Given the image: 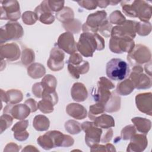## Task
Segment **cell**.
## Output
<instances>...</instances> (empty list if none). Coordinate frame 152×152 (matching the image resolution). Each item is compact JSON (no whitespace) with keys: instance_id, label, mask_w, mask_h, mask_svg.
Returning <instances> with one entry per match:
<instances>
[{"instance_id":"cell-1","label":"cell","mask_w":152,"mask_h":152,"mask_svg":"<svg viewBox=\"0 0 152 152\" xmlns=\"http://www.w3.org/2000/svg\"><path fill=\"white\" fill-rule=\"evenodd\" d=\"M104 46V40L97 33L83 32L77 43V50L86 58L92 57L95 50H102Z\"/></svg>"},{"instance_id":"cell-2","label":"cell","mask_w":152,"mask_h":152,"mask_svg":"<svg viewBox=\"0 0 152 152\" xmlns=\"http://www.w3.org/2000/svg\"><path fill=\"white\" fill-rule=\"evenodd\" d=\"M121 4L123 12L128 17H138L142 22H148L151 17V5L145 1H122Z\"/></svg>"},{"instance_id":"cell-3","label":"cell","mask_w":152,"mask_h":152,"mask_svg":"<svg viewBox=\"0 0 152 152\" xmlns=\"http://www.w3.org/2000/svg\"><path fill=\"white\" fill-rule=\"evenodd\" d=\"M129 71L128 64L120 58H113L106 64V75L112 80H124L129 75Z\"/></svg>"},{"instance_id":"cell-4","label":"cell","mask_w":152,"mask_h":152,"mask_svg":"<svg viewBox=\"0 0 152 152\" xmlns=\"http://www.w3.org/2000/svg\"><path fill=\"white\" fill-rule=\"evenodd\" d=\"M150 49L142 44L134 46L132 50L127 55V60L132 65H140L151 61Z\"/></svg>"},{"instance_id":"cell-5","label":"cell","mask_w":152,"mask_h":152,"mask_svg":"<svg viewBox=\"0 0 152 152\" xmlns=\"http://www.w3.org/2000/svg\"><path fill=\"white\" fill-rule=\"evenodd\" d=\"M24 30L21 24L17 22L9 21L1 27L0 42L2 45L9 40H18L23 37Z\"/></svg>"},{"instance_id":"cell-6","label":"cell","mask_w":152,"mask_h":152,"mask_svg":"<svg viewBox=\"0 0 152 152\" xmlns=\"http://www.w3.org/2000/svg\"><path fill=\"white\" fill-rule=\"evenodd\" d=\"M1 19L15 22L21 17L19 2L15 0L1 1Z\"/></svg>"},{"instance_id":"cell-7","label":"cell","mask_w":152,"mask_h":152,"mask_svg":"<svg viewBox=\"0 0 152 152\" xmlns=\"http://www.w3.org/2000/svg\"><path fill=\"white\" fill-rule=\"evenodd\" d=\"M135 42L131 38L127 37L110 36L109 46L111 52L115 53L130 52L135 46Z\"/></svg>"},{"instance_id":"cell-8","label":"cell","mask_w":152,"mask_h":152,"mask_svg":"<svg viewBox=\"0 0 152 152\" xmlns=\"http://www.w3.org/2000/svg\"><path fill=\"white\" fill-rule=\"evenodd\" d=\"M81 125L85 132V142L89 147L100 142L103 133L102 128L96 126L93 122L90 121L84 122Z\"/></svg>"},{"instance_id":"cell-9","label":"cell","mask_w":152,"mask_h":152,"mask_svg":"<svg viewBox=\"0 0 152 152\" xmlns=\"http://www.w3.org/2000/svg\"><path fill=\"white\" fill-rule=\"evenodd\" d=\"M129 79L133 83L135 88L138 90L148 89L152 85L151 78L143 73V68L141 65L134 66Z\"/></svg>"},{"instance_id":"cell-10","label":"cell","mask_w":152,"mask_h":152,"mask_svg":"<svg viewBox=\"0 0 152 152\" xmlns=\"http://www.w3.org/2000/svg\"><path fill=\"white\" fill-rule=\"evenodd\" d=\"M107 13L104 10L97 11L91 13L87 18L85 23L82 26L83 32L97 33L99 27L106 19Z\"/></svg>"},{"instance_id":"cell-11","label":"cell","mask_w":152,"mask_h":152,"mask_svg":"<svg viewBox=\"0 0 152 152\" xmlns=\"http://www.w3.org/2000/svg\"><path fill=\"white\" fill-rule=\"evenodd\" d=\"M137 21L125 20L121 25L112 27L110 36L127 37L134 39L136 36Z\"/></svg>"},{"instance_id":"cell-12","label":"cell","mask_w":152,"mask_h":152,"mask_svg":"<svg viewBox=\"0 0 152 152\" xmlns=\"http://www.w3.org/2000/svg\"><path fill=\"white\" fill-rule=\"evenodd\" d=\"M64 52L58 46L53 47L50 53L49 58L47 61L48 68L53 71H59L64 66Z\"/></svg>"},{"instance_id":"cell-13","label":"cell","mask_w":152,"mask_h":152,"mask_svg":"<svg viewBox=\"0 0 152 152\" xmlns=\"http://www.w3.org/2000/svg\"><path fill=\"white\" fill-rule=\"evenodd\" d=\"M31 110L24 104H7L4 109V113L11 115L13 118L23 120L29 116Z\"/></svg>"},{"instance_id":"cell-14","label":"cell","mask_w":152,"mask_h":152,"mask_svg":"<svg viewBox=\"0 0 152 152\" xmlns=\"http://www.w3.org/2000/svg\"><path fill=\"white\" fill-rule=\"evenodd\" d=\"M56 45L59 49L70 55L77 50V43L73 34L68 31L62 33L59 36Z\"/></svg>"},{"instance_id":"cell-15","label":"cell","mask_w":152,"mask_h":152,"mask_svg":"<svg viewBox=\"0 0 152 152\" xmlns=\"http://www.w3.org/2000/svg\"><path fill=\"white\" fill-rule=\"evenodd\" d=\"M21 53L19 46L16 43H8L1 45L0 47V56L1 59H7L13 62L17 61Z\"/></svg>"},{"instance_id":"cell-16","label":"cell","mask_w":152,"mask_h":152,"mask_svg":"<svg viewBox=\"0 0 152 152\" xmlns=\"http://www.w3.org/2000/svg\"><path fill=\"white\" fill-rule=\"evenodd\" d=\"M34 12L36 14L38 20L43 24H50L55 21V16L49 7L48 0L42 1L36 7Z\"/></svg>"},{"instance_id":"cell-17","label":"cell","mask_w":152,"mask_h":152,"mask_svg":"<svg viewBox=\"0 0 152 152\" xmlns=\"http://www.w3.org/2000/svg\"><path fill=\"white\" fill-rule=\"evenodd\" d=\"M151 93H142L135 96V104L137 109L142 113L149 116L152 115Z\"/></svg>"},{"instance_id":"cell-18","label":"cell","mask_w":152,"mask_h":152,"mask_svg":"<svg viewBox=\"0 0 152 152\" xmlns=\"http://www.w3.org/2000/svg\"><path fill=\"white\" fill-rule=\"evenodd\" d=\"M46 134L52 138L55 147H69L74 143V140L72 137L64 134L59 131H50L47 132Z\"/></svg>"},{"instance_id":"cell-19","label":"cell","mask_w":152,"mask_h":152,"mask_svg":"<svg viewBox=\"0 0 152 152\" xmlns=\"http://www.w3.org/2000/svg\"><path fill=\"white\" fill-rule=\"evenodd\" d=\"M130 142L128 145L126 151L141 152L143 151L148 145L147 137L143 134H135L130 139Z\"/></svg>"},{"instance_id":"cell-20","label":"cell","mask_w":152,"mask_h":152,"mask_svg":"<svg viewBox=\"0 0 152 152\" xmlns=\"http://www.w3.org/2000/svg\"><path fill=\"white\" fill-rule=\"evenodd\" d=\"M23 96L22 92L17 89L8 90L5 92L2 89L1 90V99L2 102L7 104H17L22 101Z\"/></svg>"},{"instance_id":"cell-21","label":"cell","mask_w":152,"mask_h":152,"mask_svg":"<svg viewBox=\"0 0 152 152\" xmlns=\"http://www.w3.org/2000/svg\"><path fill=\"white\" fill-rule=\"evenodd\" d=\"M66 112L69 116L78 120L86 118L87 115V111L85 107L76 103L68 104L66 107Z\"/></svg>"},{"instance_id":"cell-22","label":"cell","mask_w":152,"mask_h":152,"mask_svg":"<svg viewBox=\"0 0 152 152\" xmlns=\"http://www.w3.org/2000/svg\"><path fill=\"white\" fill-rule=\"evenodd\" d=\"M71 95L72 99L77 102L85 101L88 97V91L84 84L75 83L71 89Z\"/></svg>"},{"instance_id":"cell-23","label":"cell","mask_w":152,"mask_h":152,"mask_svg":"<svg viewBox=\"0 0 152 152\" xmlns=\"http://www.w3.org/2000/svg\"><path fill=\"white\" fill-rule=\"evenodd\" d=\"M112 92L109 89L105 88L99 86H97L92 91V96L94 100L96 103H100L105 106L110 98Z\"/></svg>"},{"instance_id":"cell-24","label":"cell","mask_w":152,"mask_h":152,"mask_svg":"<svg viewBox=\"0 0 152 152\" xmlns=\"http://www.w3.org/2000/svg\"><path fill=\"white\" fill-rule=\"evenodd\" d=\"M90 69L88 62L83 61V62L78 65H73L68 64V70L69 73L75 79H78L81 74H85L88 72Z\"/></svg>"},{"instance_id":"cell-25","label":"cell","mask_w":152,"mask_h":152,"mask_svg":"<svg viewBox=\"0 0 152 152\" xmlns=\"http://www.w3.org/2000/svg\"><path fill=\"white\" fill-rule=\"evenodd\" d=\"M131 122L133 123L136 129L143 134H147L151 129V121L147 118L134 117L131 119Z\"/></svg>"},{"instance_id":"cell-26","label":"cell","mask_w":152,"mask_h":152,"mask_svg":"<svg viewBox=\"0 0 152 152\" xmlns=\"http://www.w3.org/2000/svg\"><path fill=\"white\" fill-rule=\"evenodd\" d=\"M93 122L97 127L106 129L115 126V120L113 118L109 115L104 113L97 116L93 120Z\"/></svg>"},{"instance_id":"cell-27","label":"cell","mask_w":152,"mask_h":152,"mask_svg":"<svg viewBox=\"0 0 152 152\" xmlns=\"http://www.w3.org/2000/svg\"><path fill=\"white\" fill-rule=\"evenodd\" d=\"M135 87L131 80L125 79L117 84L116 92L118 95L127 96L131 94L134 90Z\"/></svg>"},{"instance_id":"cell-28","label":"cell","mask_w":152,"mask_h":152,"mask_svg":"<svg viewBox=\"0 0 152 152\" xmlns=\"http://www.w3.org/2000/svg\"><path fill=\"white\" fill-rule=\"evenodd\" d=\"M46 73L45 66L37 62L33 63L27 68L28 75L33 79H37L42 77Z\"/></svg>"},{"instance_id":"cell-29","label":"cell","mask_w":152,"mask_h":152,"mask_svg":"<svg viewBox=\"0 0 152 152\" xmlns=\"http://www.w3.org/2000/svg\"><path fill=\"white\" fill-rule=\"evenodd\" d=\"M33 126L36 131H47L50 126V121L46 116L43 115H36L33 119Z\"/></svg>"},{"instance_id":"cell-30","label":"cell","mask_w":152,"mask_h":152,"mask_svg":"<svg viewBox=\"0 0 152 152\" xmlns=\"http://www.w3.org/2000/svg\"><path fill=\"white\" fill-rule=\"evenodd\" d=\"M105 111L109 113L116 112L121 108V97L115 92H112L110 98L105 104Z\"/></svg>"},{"instance_id":"cell-31","label":"cell","mask_w":152,"mask_h":152,"mask_svg":"<svg viewBox=\"0 0 152 152\" xmlns=\"http://www.w3.org/2000/svg\"><path fill=\"white\" fill-rule=\"evenodd\" d=\"M55 17L62 24H66L74 19V12L72 8L65 7L62 10L56 13Z\"/></svg>"},{"instance_id":"cell-32","label":"cell","mask_w":152,"mask_h":152,"mask_svg":"<svg viewBox=\"0 0 152 152\" xmlns=\"http://www.w3.org/2000/svg\"><path fill=\"white\" fill-rule=\"evenodd\" d=\"M41 84L43 90L55 91L57 86V80L53 75L47 74L42 78Z\"/></svg>"},{"instance_id":"cell-33","label":"cell","mask_w":152,"mask_h":152,"mask_svg":"<svg viewBox=\"0 0 152 152\" xmlns=\"http://www.w3.org/2000/svg\"><path fill=\"white\" fill-rule=\"evenodd\" d=\"M37 144L45 150H49L55 147L52 138L46 133L39 136L37 139Z\"/></svg>"},{"instance_id":"cell-34","label":"cell","mask_w":152,"mask_h":152,"mask_svg":"<svg viewBox=\"0 0 152 152\" xmlns=\"http://www.w3.org/2000/svg\"><path fill=\"white\" fill-rule=\"evenodd\" d=\"M35 60L34 51L29 48H25L23 50L21 55V63L25 66H30Z\"/></svg>"},{"instance_id":"cell-35","label":"cell","mask_w":152,"mask_h":152,"mask_svg":"<svg viewBox=\"0 0 152 152\" xmlns=\"http://www.w3.org/2000/svg\"><path fill=\"white\" fill-rule=\"evenodd\" d=\"M105 111V106L104 104L96 103V104H92L89 107V112L88 113V118L93 121L97 116L103 114Z\"/></svg>"},{"instance_id":"cell-36","label":"cell","mask_w":152,"mask_h":152,"mask_svg":"<svg viewBox=\"0 0 152 152\" xmlns=\"http://www.w3.org/2000/svg\"><path fill=\"white\" fill-rule=\"evenodd\" d=\"M62 26L66 31L71 33L72 34H78L82 29L81 21L75 18L69 23L62 24Z\"/></svg>"},{"instance_id":"cell-37","label":"cell","mask_w":152,"mask_h":152,"mask_svg":"<svg viewBox=\"0 0 152 152\" xmlns=\"http://www.w3.org/2000/svg\"><path fill=\"white\" fill-rule=\"evenodd\" d=\"M65 130L72 135L78 134L82 130L81 124L73 119L67 121L64 125Z\"/></svg>"},{"instance_id":"cell-38","label":"cell","mask_w":152,"mask_h":152,"mask_svg":"<svg viewBox=\"0 0 152 152\" xmlns=\"http://www.w3.org/2000/svg\"><path fill=\"white\" fill-rule=\"evenodd\" d=\"M151 31V24L150 22H137L136 33L141 36L148 35Z\"/></svg>"},{"instance_id":"cell-39","label":"cell","mask_w":152,"mask_h":152,"mask_svg":"<svg viewBox=\"0 0 152 152\" xmlns=\"http://www.w3.org/2000/svg\"><path fill=\"white\" fill-rule=\"evenodd\" d=\"M109 18V22L111 24H116L117 26L121 25L126 20L125 16L119 10H115L113 11L110 14Z\"/></svg>"},{"instance_id":"cell-40","label":"cell","mask_w":152,"mask_h":152,"mask_svg":"<svg viewBox=\"0 0 152 152\" xmlns=\"http://www.w3.org/2000/svg\"><path fill=\"white\" fill-rule=\"evenodd\" d=\"M53 103L46 99H42L38 102V109L43 113H52L54 109Z\"/></svg>"},{"instance_id":"cell-41","label":"cell","mask_w":152,"mask_h":152,"mask_svg":"<svg viewBox=\"0 0 152 152\" xmlns=\"http://www.w3.org/2000/svg\"><path fill=\"white\" fill-rule=\"evenodd\" d=\"M23 22L26 25H33L38 20L36 14L31 11H27L23 13L21 15Z\"/></svg>"},{"instance_id":"cell-42","label":"cell","mask_w":152,"mask_h":152,"mask_svg":"<svg viewBox=\"0 0 152 152\" xmlns=\"http://www.w3.org/2000/svg\"><path fill=\"white\" fill-rule=\"evenodd\" d=\"M13 118L8 115L4 113L0 117V129L1 134H2L5 130L10 127L12 124Z\"/></svg>"},{"instance_id":"cell-43","label":"cell","mask_w":152,"mask_h":152,"mask_svg":"<svg viewBox=\"0 0 152 152\" xmlns=\"http://www.w3.org/2000/svg\"><path fill=\"white\" fill-rule=\"evenodd\" d=\"M137 129L134 125H129L125 126L121 132V138L124 140H130L136 134Z\"/></svg>"},{"instance_id":"cell-44","label":"cell","mask_w":152,"mask_h":152,"mask_svg":"<svg viewBox=\"0 0 152 152\" xmlns=\"http://www.w3.org/2000/svg\"><path fill=\"white\" fill-rule=\"evenodd\" d=\"M112 27V24L106 18L99 27L97 32L105 37H109L111 35Z\"/></svg>"},{"instance_id":"cell-45","label":"cell","mask_w":152,"mask_h":152,"mask_svg":"<svg viewBox=\"0 0 152 152\" xmlns=\"http://www.w3.org/2000/svg\"><path fill=\"white\" fill-rule=\"evenodd\" d=\"M42 99L48 100L52 102L54 105H56L58 102V96L56 91L43 90L42 95Z\"/></svg>"},{"instance_id":"cell-46","label":"cell","mask_w":152,"mask_h":152,"mask_svg":"<svg viewBox=\"0 0 152 152\" xmlns=\"http://www.w3.org/2000/svg\"><path fill=\"white\" fill-rule=\"evenodd\" d=\"M91 151H116L115 147L110 144L107 143L106 145L96 144L90 147Z\"/></svg>"},{"instance_id":"cell-47","label":"cell","mask_w":152,"mask_h":152,"mask_svg":"<svg viewBox=\"0 0 152 152\" xmlns=\"http://www.w3.org/2000/svg\"><path fill=\"white\" fill-rule=\"evenodd\" d=\"M28 125V120H21L19 122H17L12 128L11 131L14 132V133L20 132L26 130L27 126Z\"/></svg>"},{"instance_id":"cell-48","label":"cell","mask_w":152,"mask_h":152,"mask_svg":"<svg viewBox=\"0 0 152 152\" xmlns=\"http://www.w3.org/2000/svg\"><path fill=\"white\" fill-rule=\"evenodd\" d=\"M64 1H52L48 0V5L52 12H58L62 10L64 8Z\"/></svg>"},{"instance_id":"cell-49","label":"cell","mask_w":152,"mask_h":152,"mask_svg":"<svg viewBox=\"0 0 152 152\" xmlns=\"http://www.w3.org/2000/svg\"><path fill=\"white\" fill-rule=\"evenodd\" d=\"M83 62V57L80 53L74 52L70 55L69 59L68 60L67 63L71 64L73 65H78L81 64Z\"/></svg>"},{"instance_id":"cell-50","label":"cell","mask_w":152,"mask_h":152,"mask_svg":"<svg viewBox=\"0 0 152 152\" xmlns=\"http://www.w3.org/2000/svg\"><path fill=\"white\" fill-rule=\"evenodd\" d=\"M77 3L80 7L87 10H94L97 7V1H79Z\"/></svg>"},{"instance_id":"cell-51","label":"cell","mask_w":152,"mask_h":152,"mask_svg":"<svg viewBox=\"0 0 152 152\" xmlns=\"http://www.w3.org/2000/svg\"><path fill=\"white\" fill-rule=\"evenodd\" d=\"M97 86H101L102 87H104V88L109 89V90L113 89V88H115V86L112 83V82L110 81L107 78L104 77H102L99 78V80L97 83Z\"/></svg>"},{"instance_id":"cell-52","label":"cell","mask_w":152,"mask_h":152,"mask_svg":"<svg viewBox=\"0 0 152 152\" xmlns=\"http://www.w3.org/2000/svg\"><path fill=\"white\" fill-rule=\"evenodd\" d=\"M43 91V88L42 87L41 82L36 83L33 84L32 87V93L35 97L37 98H42Z\"/></svg>"},{"instance_id":"cell-53","label":"cell","mask_w":152,"mask_h":152,"mask_svg":"<svg viewBox=\"0 0 152 152\" xmlns=\"http://www.w3.org/2000/svg\"><path fill=\"white\" fill-rule=\"evenodd\" d=\"M107 130L105 131V132L102 133V137H101V140H100V141L103 143H107V142H109L112 137H113V130L112 129H111L110 128H108V129H106Z\"/></svg>"},{"instance_id":"cell-54","label":"cell","mask_w":152,"mask_h":152,"mask_svg":"<svg viewBox=\"0 0 152 152\" xmlns=\"http://www.w3.org/2000/svg\"><path fill=\"white\" fill-rule=\"evenodd\" d=\"M24 103L27 104L31 110V112H35L38 109V103L33 99L30 98L27 99Z\"/></svg>"},{"instance_id":"cell-55","label":"cell","mask_w":152,"mask_h":152,"mask_svg":"<svg viewBox=\"0 0 152 152\" xmlns=\"http://www.w3.org/2000/svg\"><path fill=\"white\" fill-rule=\"evenodd\" d=\"M29 136V133L27 131V130H25L22 132H16L14 133V137L15 140L19 141H24L26 140Z\"/></svg>"},{"instance_id":"cell-56","label":"cell","mask_w":152,"mask_h":152,"mask_svg":"<svg viewBox=\"0 0 152 152\" xmlns=\"http://www.w3.org/2000/svg\"><path fill=\"white\" fill-rule=\"evenodd\" d=\"M20 150V146L17 144L11 142L7 144L4 150V151H18Z\"/></svg>"},{"instance_id":"cell-57","label":"cell","mask_w":152,"mask_h":152,"mask_svg":"<svg viewBox=\"0 0 152 152\" xmlns=\"http://www.w3.org/2000/svg\"><path fill=\"white\" fill-rule=\"evenodd\" d=\"M97 7L101 8H105L110 5V1H97Z\"/></svg>"},{"instance_id":"cell-58","label":"cell","mask_w":152,"mask_h":152,"mask_svg":"<svg viewBox=\"0 0 152 152\" xmlns=\"http://www.w3.org/2000/svg\"><path fill=\"white\" fill-rule=\"evenodd\" d=\"M39 150L34 146L31 145H28L26 146L22 150V152L24 151H39Z\"/></svg>"},{"instance_id":"cell-59","label":"cell","mask_w":152,"mask_h":152,"mask_svg":"<svg viewBox=\"0 0 152 152\" xmlns=\"http://www.w3.org/2000/svg\"><path fill=\"white\" fill-rule=\"evenodd\" d=\"M151 61H149L148 62H147V64L145 65L144 67V69L146 72V73H147L150 77L151 76Z\"/></svg>"},{"instance_id":"cell-60","label":"cell","mask_w":152,"mask_h":152,"mask_svg":"<svg viewBox=\"0 0 152 152\" xmlns=\"http://www.w3.org/2000/svg\"><path fill=\"white\" fill-rule=\"evenodd\" d=\"M119 2V1H110V5H116Z\"/></svg>"}]
</instances>
